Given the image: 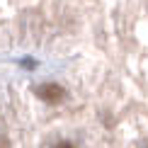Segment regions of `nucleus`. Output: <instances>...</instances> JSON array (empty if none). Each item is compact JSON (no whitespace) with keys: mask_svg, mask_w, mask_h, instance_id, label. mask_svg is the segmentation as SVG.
<instances>
[{"mask_svg":"<svg viewBox=\"0 0 148 148\" xmlns=\"http://www.w3.org/2000/svg\"><path fill=\"white\" fill-rule=\"evenodd\" d=\"M36 95H39L44 102H51V104H56V102H61V100H63V90H61L58 85H53V83L41 85V88L36 90Z\"/></svg>","mask_w":148,"mask_h":148,"instance_id":"nucleus-1","label":"nucleus"},{"mask_svg":"<svg viewBox=\"0 0 148 148\" xmlns=\"http://www.w3.org/2000/svg\"><path fill=\"white\" fill-rule=\"evenodd\" d=\"M56 148H75V146H73V143H58Z\"/></svg>","mask_w":148,"mask_h":148,"instance_id":"nucleus-2","label":"nucleus"}]
</instances>
